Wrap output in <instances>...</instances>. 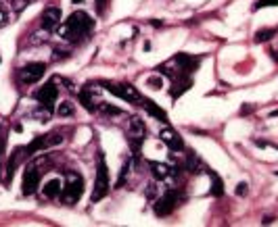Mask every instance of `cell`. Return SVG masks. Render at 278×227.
Returning <instances> with one entry per match:
<instances>
[{"label":"cell","mask_w":278,"mask_h":227,"mask_svg":"<svg viewBox=\"0 0 278 227\" xmlns=\"http://www.w3.org/2000/svg\"><path fill=\"white\" fill-rule=\"evenodd\" d=\"M82 192H84V179L77 175L73 171H67L65 173V183H63V192H61V196H63V202L67 204H75L77 200L82 198Z\"/></svg>","instance_id":"3"},{"label":"cell","mask_w":278,"mask_h":227,"mask_svg":"<svg viewBox=\"0 0 278 227\" xmlns=\"http://www.w3.org/2000/svg\"><path fill=\"white\" fill-rule=\"evenodd\" d=\"M109 188H111V181H109L107 161H105V154L99 152V159H97V179H94V190H92L90 200H92V202L103 200L109 194Z\"/></svg>","instance_id":"2"},{"label":"cell","mask_w":278,"mask_h":227,"mask_svg":"<svg viewBox=\"0 0 278 227\" xmlns=\"http://www.w3.org/2000/svg\"><path fill=\"white\" fill-rule=\"evenodd\" d=\"M245 194H247V183L241 181L239 186H237V196H245Z\"/></svg>","instance_id":"25"},{"label":"cell","mask_w":278,"mask_h":227,"mask_svg":"<svg viewBox=\"0 0 278 227\" xmlns=\"http://www.w3.org/2000/svg\"><path fill=\"white\" fill-rule=\"evenodd\" d=\"M276 175H278V171H276Z\"/></svg>","instance_id":"30"},{"label":"cell","mask_w":278,"mask_h":227,"mask_svg":"<svg viewBox=\"0 0 278 227\" xmlns=\"http://www.w3.org/2000/svg\"><path fill=\"white\" fill-rule=\"evenodd\" d=\"M105 85H107V90H109L111 94L119 96L121 100L132 102V104L142 102V96H140V92L134 88V85H130V84H105Z\"/></svg>","instance_id":"9"},{"label":"cell","mask_w":278,"mask_h":227,"mask_svg":"<svg viewBox=\"0 0 278 227\" xmlns=\"http://www.w3.org/2000/svg\"><path fill=\"white\" fill-rule=\"evenodd\" d=\"M97 111L101 113V115H109V117L124 115V111H121V109H117V107H113V104H109V102H101L99 107H97Z\"/></svg>","instance_id":"18"},{"label":"cell","mask_w":278,"mask_h":227,"mask_svg":"<svg viewBox=\"0 0 278 227\" xmlns=\"http://www.w3.org/2000/svg\"><path fill=\"white\" fill-rule=\"evenodd\" d=\"M105 4H107V0H97V8H99L101 13L105 11Z\"/></svg>","instance_id":"27"},{"label":"cell","mask_w":278,"mask_h":227,"mask_svg":"<svg viewBox=\"0 0 278 227\" xmlns=\"http://www.w3.org/2000/svg\"><path fill=\"white\" fill-rule=\"evenodd\" d=\"M63 140H65V138L61 136V134H44V136H38V138H34L28 146H25V152L32 156V154H36V152H40V150H48V148H53V146L63 144Z\"/></svg>","instance_id":"5"},{"label":"cell","mask_w":278,"mask_h":227,"mask_svg":"<svg viewBox=\"0 0 278 227\" xmlns=\"http://www.w3.org/2000/svg\"><path fill=\"white\" fill-rule=\"evenodd\" d=\"M149 167H151V173H153V177L155 179H168V177H172L174 175V169L170 167V165H166V163H157V161H153V163H149Z\"/></svg>","instance_id":"13"},{"label":"cell","mask_w":278,"mask_h":227,"mask_svg":"<svg viewBox=\"0 0 278 227\" xmlns=\"http://www.w3.org/2000/svg\"><path fill=\"white\" fill-rule=\"evenodd\" d=\"M272 36H276V29H262V31L255 33V42H259V44H262V42L270 40Z\"/></svg>","instance_id":"21"},{"label":"cell","mask_w":278,"mask_h":227,"mask_svg":"<svg viewBox=\"0 0 278 227\" xmlns=\"http://www.w3.org/2000/svg\"><path fill=\"white\" fill-rule=\"evenodd\" d=\"M178 198H180V192L178 190H168L157 202H155V215L157 217H168L174 213V208L178 206Z\"/></svg>","instance_id":"8"},{"label":"cell","mask_w":278,"mask_h":227,"mask_svg":"<svg viewBox=\"0 0 278 227\" xmlns=\"http://www.w3.org/2000/svg\"><path fill=\"white\" fill-rule=\"evenodd\" d=\"M159 138H161V142L166 144L170 150H174V152H178V150H182V148H184V142H182V138L174 132L172 127H163L161 132H159Z\"/></svg>","instance_id":"12"},{"label":"cell","mask_w":278,"mask_h":227,"mask_svg":"<svg viewBox=\"0 0 278 227\" xmlns=\"http://www.w3.org/2000/svg\"><path fill=\"white\" fill-rule=\"evenodd\" d=\"M128 171H130V161H126V163H124V167H121V173H119V181H117V186H121V183H124V179H126V175H128Z\"/></svg>","instance_id":"23"},{"label":"cell","mask_w":278,"mask_h":227,"mask_svg":"<svg viewBox=\"0 0 278 227\" xmlns=\"http://www.w3.org/2000/svg\"><path fill=\"white\" fill-rule=\"evenodd\" d=\"M8 25V13L4 11V8H0V29L6 28Z\"/></svg>","instance_id":"24"},{"label":"cell","mask_w":278,"mask_h":227,"mask_svg":"<svg viewBox=\"0 0 278 227\" xmlns=\"http://www.w3.org/2000/svg\"><path fill=\"white\" fill-rule=\"evenodd\" d=\"M36 100L40 104H44V107H55V102L59 100V88L55 85V82L42 85V88L36 92Z\"/></svg>","instance_id":"10"},{"label":"cell","mask_w":278,"mask_h":227,"mask_svg":"<svg viewBox=\"0 0 278 227\" xmlns=\"http://www.w3.org/2000/svg\"><path fill=\"white\" fill-rule=\"evenodd\" d=\"M149 85H153L155 90H159L161 88V80L159 77H149Z\"/></svg>","instance_id":"26"},{"label":"cell","mask_w":278,"mask_h":227,"mask_svg":"<svg viewBox=\"0 0 278 227\" xmlns=\"http://www.w3.org/2000/svg\"><path fill=\"white\" fill-rule=\"evenodd\" d=\"M73 2H75V4H80V2H84V0H73Z\"/></svg>","instance_id":"28"},{"label":"cell","mask_w":278,"mask_h":227,"mask_svg":"<svg viewBox=\"0 0 278 227\" xmlns=\"http://www.w3.org/2000/svg\"><path fill=\"white\" fill-rule=\"evenodd\" d=\"M142 107H144V111L149 113L151 117H155L157 121H161V123H166V125H168V113H166V111H161L153 100H144V98H142Z\"/></svg>","instance_id":"15"},{"label":"cell","mask_w":278,"mask_h":227,"mask_svg":"<svg viewBox=\"0 0 278 227\" xmlns=\"http://www.w3.org/2000/svg\"><path fill=\"white\" fill-rule=\"evenodd\" d=\"M61 192H63V183H61V179H57V177L44 181V186H42V194H44L46 198H57Z\"/></svg>","instance_id":"14"},{"label":"cell","mask_w":278,"mask_h":227,"mask_svg":"<svg viewBox=\"0 0 278 227\" xmlns=\"http://www.w3.org/2000/svg\"><path fill=\"white\" fill-rule=\"evenodd\" d=\"M73 113H75V109H73V104L69 102V100H65V102H61L59 107H57V115L59 117H73Z\"/></svg>","instance_id":"20"},{"label":"cell","mask_w":278,"mask_h":227,"mask_svg":"<svg viewBox=\"0 0 278 227\" xmlns=\"http://www.w3.org/2000/svg\"><path fill=\"white\" fill-rule=\"evenodd\" d=\"M61 8L59 6H48L44 13H42V29H46V31H53L57 29L59 25H61Z\"/></svg>","instance_id":"11"},{"label":"cell","mask_w":278,"mask_h":227,"mask_svg":"<svg viewBox=\"0 0 278 227\" xmlns=\"http://www.w3.org/2000/svg\"><path fill=\"white\" fill-rule=\"evenodd\" d=\"M40 159L38 161H32L28 167L23 171V179H21V192L25 196H32L36 194L38 188H40V177H42V171H40Z\"/></svg>","instance_id":"4"},{"label":"cell","mask_w":278,"mask_h":227,"mask_svg":"<svg viewBox=\"0 0 278 227\" xmlns=\"http://www.w3.org/2000/svg\"><path fill=\"white\" fill-rule=\"evenodd\" d=\"M0 63H2V58H0Z\"/></svg>","instance_id":"29"},{"label":"cell","mask_w":278,"mask_h":227,"mask_svg":"<svg viewBox=\"0 0 278 227\" xmlns=\"http://www.w3.org/2000/svg\"><path fill=\"white\" fill-rule=\"evenodd\" d=\"M128 138H130V146H132L134 154L140 152V146L146 140V125L140 117H132L130 121V129H128Z\"/></svg>","instance_id":"6"},{"label":"cell","mask_w":278,"mask_h":227,"mask_svg":"<svg viewBox=\"0 0 278 227\" xmlns=\"http://www.w3.org/2000/svg\"><path fill=\"white\" fill-rule=\"evenodd\" d=\"M94 28V21H92V17L88 13H84V11H75L71 13L65 19V23H61L57 31H59V38H63L65 42H71V44H75V42H80L84 40L88 33L92 31Z\"/></svg>","instance_id":"1"},{"label":"cell","mask_w":278,"mask_h":227,"mask_svg":"<svg viewBox=\"0 0 278 227\" xmlns=\"http://www.w3.org/2000/svg\"><path fill=\"white\" fill-rule=\"evenodd\" d=\"M23 156H30L28 152H25V148H17V150L11 154V159H8V163H6V177L13 175V171L19 167V163H21Z\"/></svg>","instance_id":"16"},{"label":"cell","mask_w":278,"mask_h":227,"mask_svg":"<svg viewBox=\"0 0 278 227\" xmlns=\"http://www.w3.org/2000/svg\"><path fill=\"white\" fill-rule=\"evenodd\" d=\"M32 117H36L40 123H46V121L53 117V107H44V104H40L36 111H32Z\"/></svg>","instance_id":"17"},{"label":"cell","mask_w":278,"mask_h":227,"mask_svg":"<svg viewBox=\"0 0 278 227\" xmlns=\"http://www.w3.org/2000/svg\"><path fill=\"white\" fill-rule=\"evenodd\" d=\"M209 177H211V194L213 196H222L224 194V183H222L220 175H218V173H213V171H209Z\"/></svg>","instance_id":"19"},{"label":"cell","mask_w":278,"mask_h":227,"mask_svg":"<svg viewBox=\"0 0 278 227\" xmlns=\"http://www.w3.org/2000/svg\"><path fill=\"white\" fill-rule=\"evenodd\" d=\"M186 167H188L190 173H199V167H201V165H199V161H197V156H195V154H188Z\"/></svg>","instance_id":"22"},{"label":"cell","mask_w":278,"mask_h":227,"mask_svg":"<svg viewBox=\"0 0 278 227\" xmlns=\"http://www.w3.org/2000/svg\"><path fill=\"white\" fill-rule=\"evenodd\" d=\"M44 73H46V65L44 63H30V65H25L23 69H19L17 77H19V82L23 85H32V84L40 82L42 77H44Z\"/></svg>","instance_id":"7"}]
</instances>
